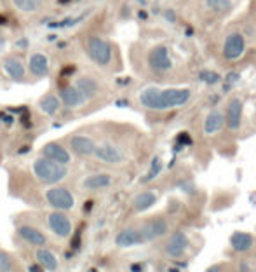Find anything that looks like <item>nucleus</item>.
I'll use <instances>...</instances> for the list:
<instances>
[{"label": "nucleus", "instance_id": "nucleus-1", "mask_svg": "<svg viewBox=\"0 0 256 272\" xmlns=\"http://www.w3.org/2000/svg\"><path fill=\"white\" fill-rule=\"evenodd\" d=\"M190 100L189 89H157L147 87L141 91L139 102L150 110H167L173 106H181Z\"/></svg>", "mask_w": 256, "mask_h": 272}, {"label": "nucleus", "instance_id": "nucleus-2", "mask_svg": "<svg viewBox=\"0 0 256 272\" xmlns=\"http://www.w3.org/2000/svg\"><path fill=\"white\" fill-rule=\"evenodd\" d=\"M33 173L42 183L56 185V183H60V181H63L64 178H66L68 170L63 164H58V163H54V161L40 157L33 163Z\"/></svg>", "mask_w": 256, "mask_h": 272}, {"label": "nucleus", "instance_id": "nucleus-3", "mask_svg": "<svg viewBox=\"0 0 256 272\" xmlns=\"http://www.w3.org/2000/svg\"><path fill=\"white\" fill-rule=\"evenodd\" d=\"M86 53L98 67H108L110 61H112V45L98 35L87 37Z\"/></svg>", "mask_w": 256, "mask_h": 272}, {"label": "nucleus", "instance_id": "nucleus-4", "mask_svg": "<svg viewBox=\"0 0 256 272\" xmlns=\"http://www.w3.org/2000/svg\"><path fill=\"white\" fill-rule=\"evenodd\" d=\"M45 201L49 206H53L56 211H68L75 206V197L64 187H53L45 192Z\"/></svg>", "mask_w": 256, "mask_h": 272}, {"label": "nucleus", "instance_id": "nucleus-5", "mask_svg": "<svg viewBox=\"0 0 256 272\" xmlns=\"http://www.w3.org/2000/svg\"><path fill=\"white\" fill-rule=\"evenodd\" d=\"M167 231H169V225H167L166 218L155 216V218L148 220V222L139 229V234H141L143 242H148V241H154V239L162 238V236H166Z\"/></svg>", "mask_w": 256, "mask_h": 272}, {"label": "nucleus", "instance_id": "nucleus-6", "mask_svg": "<svg viewBox=\"0 0 256 272\" xmlns=\"http://www.w3.org/2000/svg\"><path fill=\"white\" fill-rule=\"evenodd\" d=\"M148 65L154 72H167L173 63H171V56L169 51H167L166 45H157L150 51L148 54Z\"/></svg>", "mask_w": 256, "mask_h": 272}, {"label": "nucleus", "instance_id": "nucleus-7", "mask_svg": "<svg viewBox=\"0 0 256 272\" xmlns=\"http://www.w3.org/2000/svg\"><path fill=\"white\" fill-rule=\"evenodd\" d=\"M40 152H42V157L49 159V161H54V163H58V164H63V166L70 164V161H72L70 152H68L63 145L56 143V141L45 143Z\"/></svg>", "mask_w": 256, "mask_h": 272}, {"label": "nucleus", "instance_id": "nucleus-8", "mask_svg": "<svg viewBox=\"0 0 256 272\" xmlns=\"http://www.w3.org/2000/svg\"><path fill=\"white\" fill-rule=\"evenodd\" d=\"M47 223H49V229L58 238H68V236L72 234V222H70V218L64 213L61 211L51 213L49 218H47Z\"/></svg>", "mask_w": 256, "mask_h": 272}, {"label": "nucleus", "instance_id": "nucleus-9", "mask_svg": "<svg viewBox=\"0 0 256 272\" xmlns=\"http://www.w3.org/2000/svg\"><path fill=\"white\" fill-rule=\"evenodd\" d=\"M93 155H96V157L105 164H121L122 161H124V154H122V152L112 143L96 145L95 154Z\"/></svg>", "mask_w": 256, "mask_h": 272}, {"label": "nucleus", "instance_id": "nucleus-10", "mask_svg": "<svg viewBox=\"0 0 256 272\" xmlns=\"http://www.w3.org/2000/svg\"><path fill=\"white\" fill-rule=\"evenodd\" d=\"M246 40L241 34H232L226 37L225 45H223V54L226 60H237L244 54Z\"/></svg>", "mask_w": 256, "mask_h": 272}, {"label": "nucleus", "instance_id": "nucleus-11", "mask_svg": "<svg viewBox=\"0 0 256 272\" xmlns=\"http://www.w3.org/2000/svg\"><path fill=\"white\" fill-rule=\"evenodd\" d=\"M187 248H189V238H187L185 232L178 231V232H174L169 238V241H167L166 255L169 258H180L181 255L187 251Z\"/></svg>", "mask_w": 256, "mask_h": 272}, {"label": "nucleus", "instance_id": "nucleus-12", "mask_svg": "<svg viewBox=\"0 0 256 272\" xmlns=\"http://www.w3.org/2000/svg\"><path fill=\"white\" fill-rule=\"evenodd\" d=\"M70 148H72L73 154L80 155V157H89V155L95 154L96 143L93 138L84 135H75L70 138Z\"/></svg>", "mask_w": 256, "mask_h": 272}, {"label": "nucleus", "instance_id": "nucleus-13", "mask_svg": "<svg viewBox=\"0 0 256 272\" xmlns=\"http://www.w3.org/2000/svg\"><path fill=\"white\" fill-rule=\"evenodd\" d=\"M49 60L47 56L42 53H33L30 58H28V72L32 73L33 77H47L49 75Z\"/></svg>", "mask_w": 256, "mask_h": 272}, {"label": "nucleus", "instance_id": "nucleus-14", "mask_svg": "<svg viewBox=\"0 0 256 272\" xmlns=\"http://www.w3.org/2000/svg\"><path fill=\"white\" fill-rule=\"evenodd\" d=\"M2 65H4V70L7 72V75L11 77L12 80H18V82H23L27 79V68L23 65V61L16 56H5L2 60Z\"/></svg>", "mask_w": 256, "mask_h": 272}, {"label": "nucleus", "instance_id": "nucleus-15", "mask_svg": "<svg viewBox=\"0 0 256 272\" xmlns=\"http://www.w3.org/2000/svg\"><path fill=\"white\" fill-rule=\"evenodd\" d=\"M58 98H60V102L63 103L64 106H68V108H77V106H80L82 103H86L84 96L77 91L75 86L60 87V91H58Z\"/></svg>", "mask_w": 256, "mask_h": 272}, {"label": "nucleus", "instance_id": "nucleus-16", "mask_svg": "<svg viewBox=\"0 0 256 272\" xmlns=\"http://www.w3.org/2000/svg\"><path fill=\"white\" fill-rule=\"evenodd\" d=\"M242 102L239 98H234L228 103V108H226V115H225V124L228 126V129L235 131V129L241 128V121H242Z\"/></svg>", "mask_w": 256, "mask_h": 272}, {"label": "nucleus", "instance_id": "nucleus-17", "mask_svg": "<svg viewBox=\"0 0 256 272\" xmlns=\"http://www.w3.org/2000/svg\"><path fill=\"white\" fill-rule=\"evenodd\" d=\"M18 234H19V238H21L23 241H27L28 244L38 246V248L45 246V242H47V238H45L44 232H40L38 229H35V227H32V225L18 227Z\"/></svg>", "mask_w": 256, "mask_h": 272}, {"label": "nucleus", "instance_id": "nucleus-18", "mask_svg": "<svg viewBox=\"0 0 256 272\" xmlns=\"http://www.w3.org/2000/svg\"><path fill=\"white\" fill-rule=\"evenodd\" d=\"M141 242H143V239H141V234H139V229H134V227L124 229L115 238V244L119 248H131V246L141 244Z\"/></svg>", "mask_w": 256, "mask_h": 272}, {"label": "nucleus", "instance_id": "nucleus-19", "mask_svg": "<svg viewBox=\"0 0 256 272\" xmlns=\"http://www.w3.org/2000/svg\"><path fill=\"white\" fill-rule=\"evenodd\" d=\"M112 185V176L106 173H96L89 174L86 180L82 181V187L86 190H101Z\"/></svg>", "mask_w": 256, "mask_h": 272}, {"label": "nucleus", "instance_id": "nucleus-20", "mask_svg": "<svg viewBox=\"0 0 256 272\" xmlns=\"http://www.w3.org/2000/svg\"><path fill=\"white\" fill-rule=\"evenodd\" d=\"M230 246L239 251V253H244L255 246V238L248 232H234L232 238H230Z\"/></svg>", "mask_w": 256, "mask_h": 272}, {"label": "nucleus", "instance_id": "nucleus-21", "mask_svg": "<svg viewBox=\"0 0 256 272\" xmlns=\"http://www.w3.org/2000/svg\"><path fill=\"white\" fill-rule=\"evenodd\" d=\"M35 257H37L38 265H40L44 271H49V272L58 271V258H56V255H54L53 251H49V249H45L44 246L37 249V255H35Z\"/></svg>", "mask_w": 256, "mask_h": 272}, {"label": "nucleus", "instance_id": "nucleus-22", "mask_svg": "<svg viewBox=\"0 0 256 272\" xmlns=\"http://www.w3.org/2000/svg\"><path fill=\"white\" fill-rule=\"evenodd\" d=\"M223 124H225V115L220 110H213L204 121V133L206 135H215L223 128Z\"/></svg>", "mask_w": 256, "mask_h": 272}, {"label": "nucleus", "instance_id": "nucleus-23", "mask_svg": "<svg viewBox=\"0 0 256 272\" xmlns=\"http://www.w3.org/2000/svg\"><path fill=\"white\" fill-rule=\"evenodd\" d=\"M75 87L80 95L84 96L86 102L91 98H95L96 93H98V82H96L95 79H91V77H80L75 82Z\"/></svg>", "mask_w": 256, "mask_h": 272}, {"label": "nucleus", "instance_id": "nucleus-24", "mask_svg": "<svg viewBox=\"0 0 256 272\" xmlns=\"http://www.w3.org/2000/svg\"><path fill=\"white\" fill-rule=\"evenodd\" d=\"M157 203V196L154 192H141L132 199V209L138 213L147 211L148 208H152Z\"/></svg>", "mask_w": 256, "mask_h": 272}, {"label": "nucleus", "instance_id": "nucleus-25", "mask_svg": "<svg viewBox=\"0 0 256 272\" xmlns=\"http://www.w3.org/2000/svg\"><path fill=\"white\" fill-rule=\"evenodd\" d=\"M60 106H61V102L56 95H45L38 102V108L44 113H47V115H54L60 110Z\"/></svg>", "mask_w": 256, "mask_h": 272}, {"label": "nucleus", "instance_id": "nucleus-26", "mask_svg": "<svg viewBox=\"0 0 256 272\" xmlns=\"http://www.w3.org/2000/svg\"><path fill=\"white\" fill-rule=\"evenodd\" d=\"M42 4H44V0H12V5L19 12H25V14L38 12L42 9Z\"/></svg>", "mask_w": 256, "mask_h": 272}, {"label": "nucleus", "instance_id": "nucleus-27", "mask_svg": "<svg viewBox=\"0 0 256 272\" xmlns=\"http://www.w3.org/2000/svg\"><path fill=\"white\" fill-rule=\"evenodd\" d=\"M162 171V163H160V159L159 157H155L154 161H152V164H150V170H148V173H147V176L143 178V181H152L155 176H159V173Z\"/></svg>", "mask_w": 256, "mask_h": 272}, {"label": "nucleus", "instance_id": "nucleus-28", "mask_svg": "<svg viewBox=\"0 0 256 272\" xmlns=\"http://www.w3.org/2000/svg\"><path fill=\"white\" fill-rule=\"evenodd\" d=\"M14 271V262L5 251H0V272H12Z\"/></svg>", "mask_w": 256, "mask_h": 272}, {"label": "nucleus", "instance_id": "nucleus-29", "mask_svg": "<svg viewBox=\"0 0 256 272\" xmlns=\"http://www.w3.org/2000/svg\"><path fill=\"white\" fill-rule=\"evenodd\" d=\"M207 5L215 11H226L230 7V0H207Z\"/></svg>", "mask_w": 256, "mask_h": 272}, {"label": "nucleus", "instance_id": "nucleus-30", "mask_svg": "<svg viewBox=\"0 0 256 272\" xmlns=\"http://www.w3.org/2000/svg\"><path fill=\"white\" fill-rule=\"evenodd\" d=\"M200 79L207 84H216L220 80V75H216L215 72H202L200 73Z\"/></svg>", "mask_w": 256, "mask_h": 272}, {"label": "nucleus", "instance_id": "nucleus-31", "mask_svg": "<svg viewBox=\"0 0 256 272\" xmlns=\"http://www.w3.org/2000/svg\"><path fill=\"white\" fill-rule=\"evenodd\" d=\"M28 272H45V271L38 264H33V265H30V267H28Z\"/></svg>", "mask_w": 256, "mask_h": 272}, {"label": "nucleus", "instance_id": "nucleus-32", "mask_svg": "<svg viewBox=\"0 0 256 272\" xmlns=\"http://www.w3.org/2000/svg\"><path fill=\"white\" fill-rule=\"evenodd\" d=\"M206 272H222V265H220V264H216V265H211V267L207 269Z\"/></svg>", "mask_w": 256, "mask_h": 272}, {"label": "nucleus", "instance_id": "nucleus-33", "mask_svg": "<svg viewBox=\"0 0 256 272\" xmlns=\"http://www.w3.org/2000/svg\"><path fill=\"white\" fill-rule=\"evenodd\" d=\"M239 272H249V265L246 264V262H241V265H239Z\"/></svg>", "mask_w": 256, "mask_h": 272}, {"label": "nucleus", "instance_id": "nucleus-34", "mask_svg": "<svg viewBox=\"0 0 256 272\" xmlns=\"http://www.w3.org/2000/svg\"><path fill=\"white\" fill-rule=\"evenodd\" d=\"M132 272H141V271H139V269H141V267H139V265H132Z\"/></svg>", "mask_w": 256, "mask_h": 272}]
</instances>
